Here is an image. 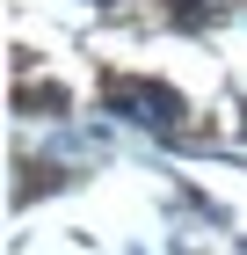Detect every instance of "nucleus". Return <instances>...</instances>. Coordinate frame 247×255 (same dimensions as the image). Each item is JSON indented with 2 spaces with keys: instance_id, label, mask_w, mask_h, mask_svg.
Listing matches in <instances>:
<instances>
[{
  "instance_id": "nucleus-1",
  "label": "nucleus",
  "mask_w": 247,
  "mask_h": 255,
  "mask_svg": "<svg viewBox=\"0 0 247 255\" xmlns=\"http://www.w3.org/2000/svg\"><path fill=\"white\" fill-rule=\"evenodd\" d=\"M109 110H124V117H138V124H182V95L174 88H131V80H116L109 88Z\"/></svg>"
}]
</instances>
